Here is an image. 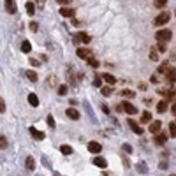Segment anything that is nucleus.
Wrapping results in <instances>:
<instances>
[{"instance_id":"nucleus-1","label":"nucleus","mask_w":176,"mask_h":176,"mask_svg":"<svg viewBox=\"0 0 176 176\" xmlns=\"http://www.w3.org/2000/svg\"><path fill=\"white\" fill-rule=\"evenodd\" d=\"M155 37H157V41L158 42H167V41H171V37H173V32L169 30V28H162V30H158L155 34Z\"/></svg>"},{"instance_id":"nucleus-2","label":"nucleus","mask_w":176,"mask_h":176,"mask_svg":"<svg viewBox=\"0 0 176 176\" xmlns=\"http://www.w3.org/2000/svg\"><path fill=\"white\" fill-rule=\"evenodd\" d=\"M76 55H78L81 60H86V62H90V60L94 58V53H92V49H88V48H78V49H76Z\"/></svg>"},{"instance_id":"nucleus-3","label":"nucleus","mask_w":176,"mask_h":176,"mask_svg":"<svg viewBox=\"0 0 176 176\" xmlns=\"http://www.w3.org/2000/svg\"><path fill=\"white\" fill-rule=\"evenodd\" d=\"M169 20H171V16H169V13L166 11V13H160V14L155 18V21H153V23H155L157 27H162V25H166Z\"/></svg>"},{"instance_id":"nucleus-4","label":"nucleus","mask_w":176,"mask_h":176,"mask_svg":"<svg viewBox=\"0 0 176 176\" xmlns=\"http://www.w3.org/2000/svg\"><path fill=\"white\" fill-rule=\"evenodd\" d=\"M127 123H129V127L132 129V132H134V134H137V136H141V134H143V129H141V125L137 123L136 120L129 118V120H127Z\"/></svg>"},{"instance_id":"nucleus-5","label":"nucleus","mask_w":176,"mask_h":176,"mask_svg":"<svg viewBox=\"0 0 176 176\" xmlns=\"http://www.w3.org/2000/svg\"><path fill=\"white\" fill-rule=\"evenodd\" d=\"M160 127H162V122H158V120H155V122H152L150 123V127H148V130L152 132V134H160Z\"/></svg>"},{"instance_id":"nucleus-6","label":"nucleus","mask_w":176,"mask_h":176,"mask_svg":"<svg viewBox=\"0 0 176 176\" xmlns=\"http://www.w3.org/2000/svg\"><path fill=\"white\" fill-rule=\"evenodd\" d=\"M100 150H102V146L99 143H95V141H90L88 143V152L90 153H100Z\"/></svg>"},{"instance_id":"nucleus-7","label":"nucleus","mask_w":176,"mask_h":176,"mask_svg":"<svg viewBox=\"0 0 176 176\" xmlns=\"http://www.w3.org/2000/svg\"><path fill=\"white\" fill-rule=\"evenodd\" d=\"M65 115H67V118H71V120H79V118H81L79 111L78 109H74V108H69V109L65 111Z\"/></svg>"},{"instance_id":"nucleus-8","label":"nucleus","mask_w":176,"mask_h":176,"mask_svg":"<svg viewBox=\"0 0 176 176\" xmlns=\"http://www.w3.org/2000/svg\"><path fill=\"white\" fill-rule=\"evenodd\" d=\"M28 132H30V136L34 137V139H44V132H41V130H37L35 127H28Z\"/></svg>"},{"instance_id":"nucleus-9","label":"nucleus","mask_w":176,"mask_h":176,"mask_svg":"<svg viewBox=\"0 0 176 176\" xmlns=\"http://www.w3.org/2000/svg\"><path fill=\"white\" fill-rule=\"evenodd\" d=\"M123 109H125V113H129V115H137V108L134 104H130V102H123Z\"/></svg>"},{"instance_id":"nucleus-10","label":"nucleus","mask_w":176,"mask_h":176,"mask_svg":"<svg viewBox=\"0 0 176 176\" xmlns=\"http://www.w3.org/2000/svg\"><path fill=\"white\" fill-rule=\"evenodd\" d=\"M4 4H5V11H7V13H11V14L16 13V2H14V0H5Z\"/></svg>"},{"instance_id":"nucleus-11","label":"nucleus","mask_w":176,"mask_h":176,"mask_svg":"<svg viewBox=\"0 0 176 176\" xmlns=\"http://www.w3.org/2000/svg\"><path fill=\"white\" fill-rule=\"evenodd\" d=\"M92 162H94V166H97V167H100V169H104V167L108 166V160H106L104 157H95Z\"/></svg>"},{"instance_id":"nucleus-12","label":"nucleus","mask_w":176,"mask_h":176,"mask_svg":"<svg viewBox=\"0 0 176 176\" xmlns=\"http://www.w3.org/2000/svg\"><path fill=\"white\" fill-rule=\"evenodd\" d=\"M60 14H62L63 18H74V16H76V13H74L72 9H69V7H62V9H60Z\"/></svg>"},{"instance_id":"nucleus-13","label":"nucleus","mask_w":176,"mask_h":176,"mask_svg":"<svg viewBox=\"0 0 176 176\" xmlns=\"http://www.w3.org/2000/svg\"><path fill=\"white\" fill-rule=\"evenodd\" d=\"M167 137H169V134H166V132H160V134H157V136H155V143H157V144H166Z\"/></svg>"},{"instance_id":"nucleus-14","label":"nucleus","mask_w":176,"mask_h":176,"mask_svg":"<svg viewBox=\"0 0 176 176\" xmlns=\"http://www.w3.org/2000/svg\"><path fill=\"white\" fill-rule=\"evenodd\" d=\"M169 109V106H167V100H160L158 104H157V111L158 113H166Z\"/></svg>"},{"instance_id":"nucleus-15","label":"nucleus","mask_w":176,"mask_h":176,"mask_svg":"<svg viewBox=\"0 0 176 176\" xmlns=\"http://www.w3.org/2000/svg\"><path fill=\"white\" fill-rule=\"evenodd\" d=\"M166 79H167L169 83H175V81H176V69H167Z\"/></svg>"},{"instance_id":"nucleus-16","label":"nucleus","mask_w":176,"mask_h":176,"mask_svg":"<svg viewBox=\"0 0 176 176\" xmlns=\"http://www.w3.org/2000/svg\"><path fill=\"white\" fill-rule=\"evenodd\" d=\"M25 76L28 78V81H32V83H35V81H37V72H35V71H32V69H30V71H25Z\"/></svg>"},{"instance_id":"nucleus-17","label":"nucleus","mask_w":176,"mask_h":176,"mask_svg":"<svg viewBox=\"0 0 176 176\" xmlns=\"http://www.w3.org/2000/svg\"><path fill=\"white\" fill-rule=\"evenodd\" d=\"M28 102H30V106L37 108V106H39V97H37L35 94H28Z\"/></svg>"},{"instance_id":"nucleus-18","label":"nucleus","mask_w":176,"mask_h":176,"mask_svg":"<svg viewBox=\"0 0 176 176\" xmlns=\"http://www.w3.org/2000/svg\"><path fill=\"white\" fill-rule=\"evenodd\" d=\"M78 39L81 41V42H85V44H88V42L92 41V37H90L88 34H85V32H79V34H78Z\"/></svg>"},{"instance_id":"nucleus-19","label":"nucleus","mask_w":176,"mask_h":176,"mask_svg":"<svg viewBox=\"0 0 176 176\" xmlns=\"http://www.w3.org/2000/svg\"><path fill=\"white\" fill-rule=\"evenodd\" d=\"M21 51H23V53H30V51H32V44H30L28 41H23V42H21Z\"/></svg>"},{"instance_id":"nucleus-20","label":"nucleus","mask_w":176,"mask_h":176,"mask_svg":"<svg viewBox=\"0 0 176 176\" xmlns=\"http://www.w3.org/2000/svg\"><path fill=\"white\" fill-rule=\"evenodd\" d=\"M27 169H28V171H34V169H35V160H34V157H27Z\"/></svg>"},{"instance_id":"nucleus-21","label":"nucleus","mask_w":176,"mask_h":176,"mask_svg":"<svg viewBox=\"0 0 176 176\" xmlns=\"http://www.w3.org/2000/svg\"><path fill=\"white\" fill-rule=\"evenodd\" d=\"M102 79H104V81H106L109 86H111V85H115V81H116L113 74H102Z\"/></svg>"},{"instance_id":"nucleus-22","label":"nucleus","mask_w":176,"mask_h":176,"mask_svg":"<svg viewBox=\"0 0 176 176\" xmlns=\"http://www.w3.org/2000/svg\"><path fill=\"white\" fill-rule=\"evenodd\" d=\"M100 94H102L104 97H109V95L113 94V88H111L109 85H108V86H102V88H100Z\"/></svg>"},{"instance_id":"nucleus-23","label":"nucleus","mask_w":176,"mask_h":176,"mask_svg":"<svg viewBox=\"0 0 176 176\" xmlns=\"http://www.w3.org/2000/svg\"><path fill=\"white\" fill-rule=\"evenodd\" d=\"M120 95H122V97H127V99H132L136 94H134L132 90H127V88H123V90L120 92Z\"/></svg>"},{"instance_id":"nucleus-24","label":"nucleus","mask_w":176,"mask_h":176,"mask_svg":"<svg viewBox=\"0 0 176 176\" xmlns=\"http://www.w3.org/2000/svg\"><path fill=\"white\" fill-rule=\"evenodd\" d=\"M27 13H28V16H34V13H35L34 2H27Z\"/></svg>"},{"instance_id":"nucleus-25","label":"nucleus","mask_w":176,"mask_h":176,"mask_svg":"<svg viewBox=\"0 0 176 176\" xmlns=\"http://www.w3.org/2000/svg\"><path fill=\"white\" fill-rule=\"evenodd\" d=\"M60 152H62L63 155H71V153H72V148H71L69 144H62V146H60Z\"/></svg>"},{"instance_id":"nucleus-26","label":"nucleus","mask_w":176,"mask_h":176,"mask_svg":"<svg viewBox=\"0 0 176 176\" xmlns=\"http://www.w3.org/2000/svg\"><path fill=\"white\" fill-rule=\"evenodd\" d=\"M141 122H143V123H152V115H150L148 111H144V113L141 115Z\"/></svg>"},{"instance_id":"nucleus-27","label":"nucleus","mask_w":176,"mask_h":176,"mask_svg":"<svg viewBox=\"0 0 176 176\" xmlns=\"http://www.w3.org/2000/svg\"><path fill=\"white\" fill-rule=\"evenodd\" d=\"M137 171H139L141 175H146V173H148V167H146V164H144V162H139V164H137Z\"/></svg>"},{"instance_id":"nucleus-28","label":"nucleus","mask_w":176,"mask_h":176,"mask_svg":"<svg viewBox=\"0 0 176 176\" xmlns=\"http://www.w3.org/2000/svg\"><path fill=\"white\" fill-rule=\"evenodd\" d=\"M46 122H48V125L55 130V127H57V123H55V118H53V115H48V118H46Z\"/></svg>"},{"instance_id":"nucleus-29","label":"nucleus","mask_w":176,"mask_h":176,"mask_svg":"<svg viewBox=\"0 0 176 176\" xmlns=\"http://www.w3.org/2000/svg\"><path fill=\"white\" fill-rule=\"evenodd\" d=\"M150 60L152 62H158V51L157 49H150Z\"/></svg>"},{"instance_id":"nucleus-30","label":"nucleus","mask_w":176,"mask_h":176,"mask_svg":"<svg viewBox=\"0 0 176 176\" xmlns=\"http://www.w3.org/2000/svg\"><path fill=\"white\" fill-rule=\"evenodd\" d=\"M169 136H171V137H176V122L169 123Z\"/></svg>"},{"instance_id":"nucleus-31","label":"nucleus","mask_w":176,"mask_h":176,"mask_svg":"<svg viewBox=\"0 0 176 176\" xmlns=\"http://www.w3.org/2000/svg\"><path fill=\"white\" fill-rule=\"evenodd\" d=\"M7 146H9V143H7L5 136H0V150H5Z\"/></svg>"},{"instance_id":"nucleus-32","label":"nucleus","mask_w":176,"mask_h":176,"mask_svg":"<svg viewBox=\"0 0 176 176\" xmlns=\"http://www.w3.org/2000/svg\"><path fill=\"white\" fill-rule=\"evenodd\" d=\"M94 86L102 88V76H95V78H94Z\"/></svg>"},{"instance_id":"nucleus-33","label":"nucleus","mask_w":176,"mask_h":176,"mask_svg":"<svg viewBox=\"0 0 176 176\" xmlns=\"http://www.w3.org/2000/svg\"><path fill=\"white\" fill-rule=\"evenodd\" d=\"M69 92V88H67V85H60L58 86V95H65Z\"/></svg>"},{"instance_id":"nucleus-34","label":"nucleus","mask_w":176,"mask_h":176,"mask_svg":"<svg viewBox=\"0 0 176 176\" xmlns=\"http://www.w3.org/2000/svg\"><path fill=\"white\" fill-rule=\"evenodd\" d=\"M166 49H167V46H166L164 42H158V44H157V51H158V53H166Z\"/></svg>"},{"instance_id":"nucleus-35","label":"nucleus","mask_w":176,"mask_h":176,"mask_svg":"<svg viewBox=\"0 0 176 176\" xmlns=\"http://www.w3.org/2000/svg\"><path fill=\"white\" fill-rule=\"evenodd\" d=\"M153 4H155V7H158V9H162V7H166V5H167V2H166V0H155Z\"/></svg>"},{"instance_id":"nucleus-36","label":"nucleus","mask_w":176,"mask_h":176,"mask_svg":"<svg viewBox=\"0 0 176 176\" xmlns=\"http://www.w3.org/2000/svg\"><path fill=\"white\" fill-rule=\"evenodd\" d=\"M37 28H39V25H37V21H32V23H30V30H32V32H35Z\"/></svg>"},{"instance_id":"nucleus-37","label":"nucleus","mask_w":176,"mask_h":176,"mask_svg":"<svg viewBox=\"0 0 176 176\" xmlns=\"http://www.w3.org/2000/svg\"><path fill=\"white\" fill-rule=\"evenodd\" d=\"M158 72H167V62H166V63H162V65L158 67Z\"/></svg>"},{"instance_id":"nucleus-38","label":"nucleus","mask_w":176,"mask_h":176,"mask_svg":"<svg viewBox=\"0 0 176 176\" xmlns=\"http://www.w3.org/2000/svg\"><path fill=\"white\" fill-rule=\"evenodd\" d=\"M88 63H90V65H92V67H99V65H100V63H99V60H95V57H94V58L90 60V62H88Z\"/></svg>"},{"instance_id":"nucleus-39","label":"nucleus","mask_w":176,"mask_h":176,"mask_svg":"<svg viewBox=\"0 0 176 176\" xmlns=\"http://www.w3.org/2000/svg\"><path fill=\"white\" fill-rule=\"evenodd\" d=\"M0 113H5V102L2 97H0Z\"/></svg>"},{"instance_id":"nucleus-40","label":"nucleus","mask_w":176,"mask_h":176,"mask_svg":"<svg viewBox=\"0 0 176 176\" xmlns=\"http://www.w3.org/2000/svg\"><path fill=\"white\" fill-rule=\"evenodd\" d=\"M123 150H125L127 153H132V146H130V144H127V143L123 144Z\"/></svg>"},{"instance_id":"nucleus-41","label":"nucleus","mask_w":176,"mask_h":176,"mask_svg":"<svg viewBox=\"0 0 176 176\" xmlns=\"http://www.w3.org/2000/svg\"><path fill=\"white\" fill-rule=\"evenodd\" d=\"M30 65L37 67V65H39V60H37V58H30Z\"/></svg>"},{"instance_id":"nucleus-42","label":"nucleus","mask_w":176,"mask_h":176,"mask_svg":"<svg viewBox=\"0 0 176 176\" xmlns=\"http://www.w3.org/2000/svg\"><path fill=\"white\" fill-rule=\"evenodd\" d=\"M123 166H125V167H129V166H130V162H129V158H127V157H123Z\"/></svg>"},{"instance_id":"nucleus-43","label":"nucleus","mask_w":176,"mask_h":176,"mask_svg":"<svg viewBox=\"0 0 176 176\" xmlns=\"http://www.w3.org/2000/svg\"><path fill=\"white\" fill-rule=\"evenodd\" d=\"M102 111H104V113L108 115V113H109V108H108V106H102Z\"/></svg>"},{"instance_id":"nucleus-44","label":"nucleus","mask_w":176,"mask_h":176,"mask_svg":"<svg viewBox=\"0 0 176 176\" xmlns=\"http://www.w3.org/2000/svg\"><path fill=\"white\" fill-rule=\"evenodd\" d=\"M173 115H175V116H176V102H175V104H173Z\"/></svg>"},{"instance_id":"nucleus-45","label":"nucleus","mask_w":176,"mask_h":176,"mask_svg":"<svg viewBox=\"0 0 176 176\" xmlns=\"http://www.w3.org/2000/svg\"><path fill=\"white\" fill-rule=\"evenodd\" d=\"M171 176H175V175H171Z\"/></svg>"}]
</instances>
